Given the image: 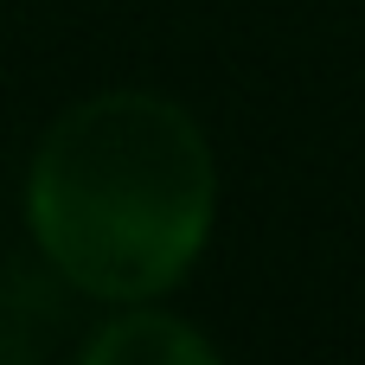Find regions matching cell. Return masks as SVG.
I'll return each instance as SVG.
<instances>
[{"instance_id":"obj_1","label":"cell","mask_w":365,"mask_h":365,"mask_svg":"<svg viewBox=\"0 0 365 365\" xmlns=\"http://www.w3.org/2000/svg\"><path fill=\"white\" fill-rule=\"evenodd\" d=\"M218 167L205 128L154 90L71 103L26 173L45 263L96 302H154L205 250Z\"/></svg>"},{"instance_id":"obj_2","label":"cell","mask_w":365,"mask_h":365,"mask_svg":"<svg viewBox=\"0 0 365 365\" xmlns=\"http://www.w3.org/2000/svg\"><path fill=\"white\" fill-rule=\"evenodd\" d=\"M77 359L83 365H212L218 346H212L205 334H192L186 321L128 302V314L103 321V327L77 346Z\"/></svg>"}]
</instances>
